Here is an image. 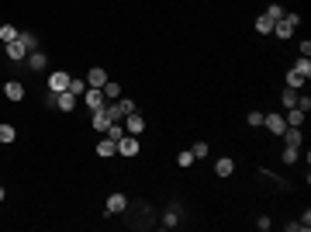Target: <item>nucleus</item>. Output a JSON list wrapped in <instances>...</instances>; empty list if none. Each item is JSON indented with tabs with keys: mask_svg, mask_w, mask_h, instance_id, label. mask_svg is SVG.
Instances as JSON below:
<instances>
[{
	"mask_svg": "<svg viewBox=\"0 0 311 232\" xmlns=\"http://www.w3.org/2000/svg\"><path fill=\"white\" fill-rule=\"evenodd\" d=\"M294 28H298V14H284L280 21H273L277 38H291V35H294Z\"/></svg>",
	"mask_w": 311,
	"mask_h": 232,
	"instance_id": "1",
	"label": "nucleus"
},
{
	"mask_svg": "<svg viewBox=\"0 0 311 232\" xmlns=\"http://www.w3.org/2000/svg\"><path fill=\"white\" fill-rule=\"evenodd\" d=\"M83 104H86L90 111H100V108L107 104V97H104V90H97V87H86V94H83Z\"/></svg>",
	"mask_w": 311,
	"mask_h": 232,
	"instance_id": "2",
	"label": "nucleus"
},
{
	"mask_svg": "<svg viewBox=\"0 0 311 232\" xmlns=\"http://www.w3.org/2000/svg\"><path fill=\"white\" fill-rule=\"evenodd\" d=\"M70 73H66V70H56V73H49V90H52V94H63V90H70Z\"/></svg>",
	"mask_w": 311,
	"mask_h": 232,
	"instance_id": "3",
	"label": "nucleus"
},
{
	"mask_svg": "<svg viewBox=\"0 0 311 232\" xmlns=\"http://www.w3.org/2000/svg\"><path fill=\"white\" fill-rule=\"evenodd\" d=\"M263 125H266V128H270V132H273L277 139H280V135H284V128H287L284 115H277V111H273V115H263Z\"/></svg>",
	"mask_w": 311,
	"mask_h": 232,
	"instance_id": "4",
	"label": "nucleus"
},
{
	"mask_svg": "<svg viewBox=\"0 0 311 232\" xmlns=\"http://www.w3.org/2000/svg\"><path fill=\"white\" fill-rule=\"evenodd\" d=\"M125 132H128V135H142V132H146V118H142L139 111H132V115L125 118Z\"/></svg>",
	"mask_w": 311,
	"mask_h": 232,
	"instance_id": "5",
	"label": "nucleus"
},
{
	"mask_svg": "<svg viewBox=\"0 0 311 232\" xmlns=\"http://www.w3.org/2000/svg\"><path fill=\"white\" fill-rule=\"evenodd\" d=\"M118 153L121 156H139V135H121V139H118Z\"/></svg>",
	"mask_w": 311,
	"mask_h": 232,
	"instance_id": "6",
	"label": "nucleus"
},
{
	"mask_svg": "<svg viewBox=\"0 0 311 232\" xmlns=\"http://www.w3.org/2000/svg\"><path fill=\"white\" fill-rule=\"evenodd\" d=\"M3 56H7V59H14V63H21V59L28 56V49H24V42L17 38V42H7V45H3Z\"/></svg>",
	"mask_w": 311,
	"mask_h": 232,
	"instance_id": "7",
	"label": "nucleus"
},
{
	"mask_svg": "<svg viewBox=\"0 0 311 232\" xmlns=\"http://www.w3.org/2000/svg\"><path fill=\"white\" fill-rule=\"evenodd\" d=\"M3 97L7 101H24V83L21 80H7L3 83Z\"/></svg>",
	"mask_w": 311,
	"mask_h": 232,
	"instance_id": "8",
	"label": "nucleus"
},
{
	"mask_svg": "<svg viewBox=\"0 0 311 232\" xmlns=\"http://www.w3.org/2000/svg\"><path fill=\"white\" fill-rule=\"evenodd\" d=\"M125 208H128V198L125 194H111L107 198V215H121Z\"/></svg>",
	"mask_w": 311,
	"mask_h": 232,
	"instance_id": "9",
	"label": "nucleus"
},
{
	"mask_svg": "<svg viewBox=\"0 0 311 232\" xmlns=\"http://www.w3.org/2000/svg\"><path fill=\"white\" fill-rule=\"evenodd\" d=\"M56 108H59V111H73V108H77V94H70V90L56 94Z\"/></svg>",
	"mask_w": 311,
	"mask_h": 232,
	"instance_id": "10",
	"label": "nucleus"
},
{
	"mask_svg": "<svg viewBox=\"0 0 311 232\" xmlns=\"http://www.w3.org/2000/svg\"><path fill=\"white\" fill-rule=\"evenodd\" d=\"M97 132H107L111 128V115H107V108H100V111H93V121H90Z\"/></svg>",
	"mask_w": 311,
	"mask_h": 232,
	"instance_id": "11",
	"label": "nucleus"
},
{
	"mask_svg": "<svg viewBox=\"0 0 311 232\" xmlns=\"http://www.w3.org/2000/svg\"><path fill=\"white\" fill-rule=\"evenodd\" d=\"M104 83H107V73H104L100 66H93V70L86 73V87H97V90H100Z\"/></svg>",
	"mask_w": 311,
	"mask_h": 232,
	"instance_id": "12",
	"label": "nucleus"
},
{
	"mask_svg": "<svg viewBox=\"0 0 311 232\" xmlns=\"http://www.w3.org/2000/svg\"><path fill=\"white\" fill-rule=\"evenodd\" d=\"M280 139H284L287 146H298V149H301V142H305V135H301V128H291V125L284 128V135H280Z\"/></svg>",
	"mask_w": 311,
	"mask_h": 232,
	"instance_id": "13",
	"label": "nucleus"
},
{
	"mask_svg": "<svg viewBox=\"0 0 311 232\" xmlns=\"http://www.w3.org/2000/svg\"><path fill=\"white\" fill-rule=\"evenodd\" d=\"M284 121H287L291 128H301V125H305V111H301V108H291V111L284 115Z\"/></svg>",
	"mask_w": 311,
	"mask_h": 232,
	"instance_id": "14",
	"label": "nucleus"
},
{
	"mask_svg": "<svg viewBox=\"0 0 311 232\" xmlns=\"http://www.w3.org/2000/svg\"><path fill=\"white\" fill-rule=\"evenodd\" d=\"M232 170H235V159H229V156H222V159L215 163V173H218V177H232Z\"/></svg>",
	"mask_w": 311,
	"mask_h": 232,
	"instance_id": "15",
	"label": "nucleus"
},
{
	"mask_svg": "<svg viewBox=\"0 0 311 232\" xmlns=\"http://www.w3.org/2000/svg\"><path fill=\"white\" fill-rule=\"evenodd\" d=\"M114 153H118V142H114V139H100V142H97V156L107 159V156H114Z\"/></svg>",
	"mask_w": 311,
	"mask_h": 232,
	"instance_id": "16",
	"label": "nucleus"
},
{
	"mask_svg": "<svg viewBox=\"0 0 311 232\" xmlns=\"http://www.w3.org/2000/svg\"><path fill=\"white\" fill-rule=\"evenodd\" d=\"M28 66H31V70H45V52L31 49V56H28Z\"/></svg>",
	"mask_w": 311,
	"mask_h": 232,
	"instance_id": "17",
	"label": "nucleus"
},
{
	"mask_svg": "<svg viewBox=\"0 0 311 232\" xmlns=\"http://www.w3.org/2000/svg\"><path fill=\"white\" fill-rule=\"evenodd\" d=\"M17 35H21L17 28H10V24H0V42H3V45H7V42H17Z\"/></svg>",
	"mask_w": 311,
	"mask_h": 232,
	"instance_id": "18",
	"label": "nucleus"
},
{
	"mask_svg": "<svg viewBox=\"0 0 311 232\" xmlns=\"http://www.w3.org/2000/svg\"><path fill=\"white\" fill-rule=\"evenodd\" d=\"M294 73H301V77H305V80L311 77V59H308V56H301V59L294 63Z\"/></svg>",
	"mask_w": 311,
	"mask_h": 232,
	"instance_id": "19",
	"label": "nucleus"
},
{
	"mask_svg": "<svg viewBox=\"0 0 311 232\" xmlns=\"http://www.w3.org/2000/svg\"><path fill=\"white\" fill-rule=\"evenodd\" d=\"M256 31H259V35H270V31H273V21H270L266 14H259V17H256Z\"/></svg>",
	"mask_w": 311,
	"mask_h": 232,
	"instance_id": "20",
	"label": "nucleus"
},
{
	"mask_svg": "<svg viewBox=\"0 0 311 232\" xmlns=\"http://www.w3.org/2000/svg\"><path fill=\"white\" fill-rule=\"evenodd\" d=\"M100 90H104V97H107V101H118V94H121V87H118V83H111V80H107Z\"/></svg>",
	"mask_w": 311,
	"mask_h": 232,
	"instance_id": "21",
	"label": "nucleus"
},
{
	"mask_svg": "<svg viewBox=\"0 0 311 232\" xmlns=\"http://www.w3.org/2000/svg\"><path fill=\"white\" fill-rule=\"evenodd\" d=\"M298 97H301V94H298V90H291V87H287V90H284V97H280V101H284V108H298Z\"/></svg>",
	"mask_w": 311,
	"mask_h": 232,
	"instance_id": "22",
	"label": "nucleus"
},
{
	"mask_svg": "<svg viewBox=\"0 0 311 232\" xmlns=\"http://www.w3.org/2000/svg\"><path fill=\"white\" fill-rule=\"evenodd\" d=\"M17 139V132H14V125H0V142L7 146V142H14Z\"/></svg>",
	"mask_w": 311,
	"mask_h": 232,
	"instance_id": "23",
	"label": "nucleus"
},
{
	"mask_svg": "<svg viewBox=\"0 0 311 232\" xmlns=\"http://www.w3.org/2000/svg\"><path fill=\"white\" fill-rule=\"evenodd\" d=\"M287 87H291V90H301V87H305V77L291 70V73H287Z\"/></svg>",
	"mask_w": 311,
	"mask_h": 232,
	"instance_id": "24",
	"label": "nucleus"
},
{
	"mask_svg": "<svg viewBox=\"0 0 311 232\" xmlns=\"http://www.w3.org/2000/svg\"><path fill=\"white\" fill-rule=\"evenodd\" d=\"M17 38H21V42H24V49H28V52H31V49H38V38H35V35H31V31H21V35H17Z\"/></svg>",
	"mask_w": 311,
	"mask_h": 232,
	"instance_id": "25",
	"label": "nucleus"
},
{
	"mask_svg": "<svg viewBox=\"0 0 311 232\" xmlns=\"http://www.w3.org/2000/svg\"><path fill=\"white\" fill-rule=\"evenodd\" d=\"M266 17H270V21H280V17H284V7H280V3H270V7H266Z\"/></svg>",
	"mask_w": 311,
	"mask_h": 232,
	"instance_id": "26",
	"label": "nucleus"
},
{
	"mask_svg": "<svg viewBox=\"0 0 311 232\" xmlns=\"http://www.w3.org/2000/svg\"><path fill=\"white\" fill-rule=\"evenodd\" d=\"M70 94L83 97V94H86V83H83V80H70Z\"/></svg>",
	"mask_w": 311,
	"mask_h": 232,
	"instance_id": "27",
	"label": "nucleus"
},
{
	"mask_svg": "<svg viewBox=\"0 0 311 232\" xmlns=\"http://www.w3.org/2000/svg\"><path fill=\"white\" fill-rule=\"evenodd\" d=\"M245 121H249V128H256V125H263V111H249V118H245Z\"/></svg>",
	"mask_w": 311,
	"mask_h": 232,
	"instance_id": "28",
	"label": "nucleus"
},
{
	"mask_svg": "<svg viewBox=\"0 0 311 232\" xmlns=\"http://www.w3.org/2000/svg\"><path fill=\"white\" fill-rule=\"evenodd\" d=\"M190 153H194V159H201V156H208V142H194V149H190Z\"/></svg>",
	"mask_w": 311,
	"mask_h": 232,
	"instance_id": "29",
	"label": "nucleus"
},
{
	"mask_svg": "<svg viewBox=\"0 0 311 232\" xmlns=\"http://www.w3.org/2000/svg\"><path fill=\"white\" fill-rule=\"evenodd\" d=\"M284 163H298V146H287L284 149Z\"/></svg>",
	"mask_w": 311,
	"mask_h": 232,
	"instance_id": "30",
	"label": "nucleus"
},
{
	"mask_svg": "<svg viewBox=\"0 0 311 232\" xmlns=\"http://www.w3.org/2000/svg\"><path fill=\"white\" fill-rule=\"evenodd\" d=\"M176 163H180V166H190V163H194V153H190V149H183V153H180V159H176Z\"/></svg>",
	"mask_w": 311,
	"mask_h": 232,
	"instance_id": "31",
	"label": "nucleus"
},
{
	"mask_svg": "<svg viewBox=\"0 0 311 232\" xmlns=\"http://www.w3.org/2000/svg\"><path fill=\"white\" fill-rule=\"evenodd\" d=\"M298 108H301V111L308 115V111H311V97H298Z\"/></svg>",
	"mask_w": 311,
	"mask_h": 232,
	"instance_id": "32",
	"label": "nucleus"
},
{
	"mask_svg": "<svg viewBox=\"0 0 311 232\" xmlns=\"http://www.w3.org/2000/svg\"><path fill=\"white\" fill-rule=\"evenodd\" d=\"M256 226H259V229L266 232V229H270V226H273V219H266V215H263V219H256Z\"/></svg>",
	"mask_w": 311,
	"mask_h": 232,
	"instance_id": "33",
	"label": "nucleus"
},
{
	"mask_svg": "<svg viewBox=\"0 0 311 232\" xmlns=\"http://www.w3.org/2000/svg\"><path fill=\"white\" fill-rule=\"evenodd\" d=\"M0 56H3V42H0Z\"/></svg>",
	"mask_w": 311,
	"mask_h": 232,
	"instance_id": "34",
	"label": "nucleus"
},
{
	"mask_svg": "<svg viewBox=\"0 0 311 232\" xmlns=\"http://www.w3.org/2000/svg\"><path fill=\"white\" fill-rule=\"evenodd\" d=\"M0 201H3V187H0Z\"/></svg>",
	"mask_w": 311,
	"mask_h": 232,
	"instance_id": "35",
	"label": "nucleus"
}]
</instances>
